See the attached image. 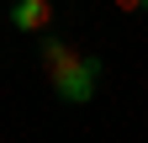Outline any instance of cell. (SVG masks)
<instances>
[{
  "mask_svg": "<svg viewBox=\"0 0 148 143\" xmlns=\"http://www.w3.org/2000/svg\"><path fill=\"white\" fill-rule=\"evenodd\" d=\"M116 11H127V16H138V11H148V0H116Z\"/></svg>",
  "mask_w": 148,
  "mask_h": 143,
  "instance_id": "cell-4",
  "label": "cell"
},
{
  "mask_svg": "<svg viewBox=\"0 0 148 143\" xmlns=\"http://www.w3.org/2000/svg\"><path fill=\"white\" fill-rule=\"evenodd\" d=\"M37 53H42L48 74H58V69H69L74 58H79V48H74V43H64V37H48V32H42V43H37Z\"/></svg>",
  "mask_w": 148,
  "mask_h": 143,
  "instance_id": "cell-3",
  "label": "cell"
},
{
  "mask_svg": "<svg viewBox=\"0 0 148 143\" xmlns=\"http://www.w3.org/2000/svg\"><path fill=\"white\" fill-rule=\"evenodd\" d=\"M53 80V96L69 101V106H85L90 96H95V85H101V58H90V53H79L69 69H58V74H48Z\"/></svg>",
  "mask_w": 148,
  "mask_h": 143,
  "instance_id": "cell-1",
  "label": "cell"
},
{
  "mask_svg": "<svg viewBox=\"0 0 148 143\" xmlns=\"http://www.w3.org/2000/svg\"><path fill=\"white\" fill-rule=\"evenodd\" d=\"M53 0H11V27L16 32H32V37H42V32L53 27Z\"/></svg>",
  "mask_w": 148,
  "mask_h": 143,
  "instance_id": "cell-2",
  "label": "cell"
}]
</instances>
